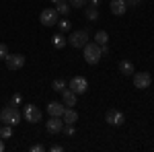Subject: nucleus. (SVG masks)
Returning <instances> with one entry per match:
<instances>
[{
	"mask_svg": "<svg viewBox=\"0 0 154 152\" xmlns=\"http://www.w3.org/2000/svg\"><path fill=\"white\" fill-rule=\"evenodd\" d=\"M31 150H33V152H43V150H45V146H41V144H35Z\"/></svg>",
	"mask_w": 154,
	"mask_h": 152,
	"instance_id": "obj_28",
	"label": "nucleus"
},
{
	"mask_svg": "<svg viewBox=\"0 0 154 152\" xmlns=\"http://www.w3.org/2000/svg\"><path fill=\"white\" fill-rule=\"evenodd\" d=\"M107 41H109V33H107V31H97V33H95V43L105 45Z\"/></svg>",
	"mask_w": 154,
	"mask_h": 152,
	"instance_id": "obj_20",
	"label": "nucleus"
},
{
	"mask_svg": "<svg viewBox=\"0 0 154 152\" xmlns=\"http://www.w3.org/2000/svg\"><path fill=\"white\" fill-rule=\"evenodd\" d=\"M6 56H8V45L0 43V60H6Z\"/></svg>",
	"mask_w": 154,
	"mask_h": 152,
	"instance_id": "obj_24",
	"label": "nucleus"
},
{
	"mask_svg": "<svg viewBox=\"0 0 154 152\" xmlns=\"http://www.w3.org/2000/svg\"><path fill=\"white\" fill-rule=\"evenodd\" d=\"M58 29H60V33H68V31L72 29V23L68 21V17H64V19L58 21Z\"/></svg>",
	"mask_w": 154,
	"mask_h": 152,
	"instance_id": "obj_19",
	"label": "nucleus"
},
{
	"mask_svg": "<svg viewBox=\"0 0 154 152\" xmlns=\"http://www.w3.org/2000/svg\"><path fill=\"white\" fill-rule=\"evenodd\" d=\"M49 150H51V152H62V150H64V146H60V144H54Z\"/></svg>",
	"mask_w": 154,
	"mask_h": 152,
	"instance_id": "obj_29",
	"label": "nucleus"
},
{
	"mask_svg": "<svg viewBox=\"0 0 154 152\" xmlns=\"http://www.w3.org/2000/svg\"><path fill=\"white\" fill-rule=\"evenodd\" d=\"M23 117L27 121H31V123H37V121H41L43 113H41V109L35 107V105H25L23 107Z\"/></svg>",
	"mask_w": 154,
	"mask_h": 152,
	"instance_id": "obj_5",
	"label": "nucleus"
},
{
	"mask_svg": "<svg viewBox=\"0 0 154 152\" xmlns=\"http://www.w3.org/2000/svg\"><path fill=\"white\" fill-rule=\"evenodd\" d=\"M51 88L56 91V93H62L64 88H66V80H62V78H56L54 84H51Z\"/></svg>",
	"mask_w": 154,
	"mask_h": 152,
	"instance_id": "obj_21",
	"label": "nucleus"
},
{
	"mask_svg": "<svg viewBox=\"0 0 154 152\" xmlns=\"http://www.w3.org/2000/svg\"><path fill=\"white\" fill-rule=\"evenodd\" d=\"M4 150V142H2V138H0V152Z\"/></svg>",
	"mask_w": 154,
	"mask_h": 152,
	"instance_id": "obj_31",
	"label": "nucleus"
},
{
	"mask_svg": "<svg viewBox=\"0 0 154 152\" xmlns=\"http://www.w3.org/2000/svg\"><path fill=\"white\" fill-rule=\"evenodd\" d=\"M105 121L109 123V126H115V128H119V126H123L125 115H123L119 109H109V111L105 113Z\"/></svg>",
	"mask_w": 154,
	"mask_h": 152,
	"instance_id": "obj_6",
	"label": "nucleus"
},
{
	"mask_svg": "<svg viewBox=\"0 0 154 152\" xmlns=\"http://www.w3.org/2000/svg\"><path fill=\"white\" fill-rule=\"evenodd\" d=\"M21 101H23V97H21V95L17 93V95H12V99H11V105H19Z\"/></svg>",
	"mask_w": 154,
	"mask_h": 152,
	"instance_id": "obj_25",
	"label": "nucleus"
},
{
	"mask_svg": "<svg viewBox=\"0 0 154 152\" xmlns=\"http://www.w3.org/2000/svg\"><path fill=\"white\" fill-rule=\"evenodd\" d=\"M68 88H72L76 95H84L88 91V82H86L84 76H74L70 80V84H68Z\"/></svg>",
	"mask_w": 154,
	"mask_h": 152,
	"instance_id": "obj_8",
	"label": "nucleus"
},
{
	"mask_svg": "<svg viewBox=\"0 0 154 152\" xmlns=\"http://www.w3.org/2000/svg\"><path fill=\"white\" fill-rule=\"evenodd\" d=\"M125 2H128V6H131V8H136V6H140V4H142L144 0H125Z\"/></svg>",
	"mask_w": 154,
	"mask_h": 152,
	"instance_id": "obj_26",
	"label": "nucleus"
},
{
	"mask_svg": "<svg viewBox=\"0 0 154 152\" xmlns=\"http://www.w3.org/2000/svg\"><path fill=\"white\" fill-rule=\"evenodd\" d=\"M119 72H121L123 76H131V72H134V64H131L130 60H121V62H119Z\"/></svg>",
	"mask_w": 154,
	"mask_h": 152,
	"instance_id": "obj_15",
	"label": "nucleus"
},
{
	"mask_svg": "<svg viewBox=\"0 0 154 152\" xmlns=\"http://www.w3.org/2000/svg\"><path fill=\"white\" fill-rule=\"evenodd\" d=\"M68 4H70L72 8H82L88 4V0H68Z\"/></svg>",
	"mask_w": 154,
	"mask_h": 152,
	"instance_id": "obj_23",
	"label": "nucleus"
},
{
	"mask_svg": "<svg viewBox=\"0 0 154 152\" xmlns=\"http://www.w3.org/2000/svg\"><path fill=\"white\" fill-rule=\"evenodd\" d=\"M84 14L88 21H99V6H84Z\"/></svg>",
	"mask_w": 154,
	"mask_h": 152,
	"instance_id": "obj_17",
	"label": "nucleus"
},
{
	"mask_svg": "<svg viewBox=\"0 0 154 152\" xmlns=\"http://www.w3.org/2000/svg\"><path fill=\"white\" fill-rule=\"evenodd\" d=\"M109 6H111V12L117 14V17L125 14V11H128V2H125V0H111Z\"/></svg>",
	"mask_w": 154,
	"mask_h": 152,
	"instance_id": "obj_13",
	"label": "nucleus"
},
{
	"mask_svg": "<svg viewBox=\"0 0 154 152\" xmlns=\"http://www.w3.org/2000/svg\"><path fill=\"white\" fill-rule=\"evenodd\" d=\"M70 4H68V0H58L56 2V11H58V14H62V17H68V12H70Z\"/></svg>",
	"mask_w": 154,
	"mask_h": 152,
	"instance_id": "obj_16",
	"label": "nucleus"
},
{
	"mask_svg": "<svg viewBox=\"0 0 154 152\" xmlns=\"http://www.w3.org/2000/svg\"><path fill=\"white\" fill-rule=\"evenodd\" d=\"M0 121H2V123H6V126H12V128H14V126L21 121V111H19L14 105L4 107V109L0 111Z\"/></svg>",
	"mask_w": 154,
	"mask_h": 152,
	"instance_id": "obj_1",
	"label": "nucleus"
},
{
	"mask_svg": "<svg viewBox=\"0 0 154 152\" xmlns=\"http://www.w3.org/2000/svg\"><path fill=\"white\" fill-rule=\"evenodd\" d=\"M150 84H152L150 72H136V74H134V86H136V88H148Z\"/></svg>",
	"mask_w": 154,
	"mask_h": 152,
	"instance_id": "obj_9",
	"label": "nucleus"
},
{
	"mask_svg": "<svg viewBox=\"0 0 154 152\" xmlns=\"http://www.w3.org/2000/svg\"><path fill=\"white\" fill-rule=\"evenodd\" d=\"M76 99H78V95L74 93L72 88H64L62 91V103L66 107H74L76 105Z\"/></svg>",
	"mask_w": 154,
	"mask_h": 152,
	"instance_id": "obj_11",
	"label": "nucleus"
},
{
	"mask_svg": "<svg viewBox=\"0 0 154 152\" xmlns=\"http://www.w3.org/2000/svg\"><path fill=\"white\" fill-rule=\"evenodd\" d=\"M64 109H66V105L60 103V101H49V103H48V113H49V115H54V117H62Z\"/></svg>",
	"mask_w": 154,
	"mask_h": 152,
	"instance_id": "obj_12",
	"label": "nucleus"
},
{
	"mask_svg": "<svg viewBox=\"0 0 154 152\" xmlns=\"http://www.w3.org/2000/svg\"><path fill=\"white\" fill-rule=\"evenodd\" d=\"M49 2H54V4H56V2H58V0H49Z\"/></svg>",
	"mask_w": 154,
	"mask_h": 152,
	"instance_id": "obj_32",
	"label": "nucleus"
},
{
	"mask_svg": "<svg viewBox=\"0 0 154 152\" xmlns=\"http://www.w3.org/2000/svg\"><path fill=\"white\" fill-rule=\"evenodd\" d=\"M39 21H41V25H45V27H54V25H58L60 14H58L56 8H45V11H41V14H39Z\"/></svg>",
	"mask_w": 154,
	"mask_h": 152,
	"instance_id": "obj_3",
	"label": "nucleus"
},
{
	"mask_svg": "<svg viewBox=\"0 0 154 152\" xmlns=\"http://www.w3.org/2000/svg\"><path fill=\"white\" fill-rule=\"evenodd\" d=\"M68 43L72 47H84L88 43V31H72L68 37Z\"/></svg>",
	"mask_w": 154,
	"mask_h": 152,
	"instance_id": "obj_4",
	"label": "nucleus"
},
{
	"mask_svg": "<svg viewBox=\"0 0 154 152\" xmlns=\"http://www.w3.org/2000/svg\"><path fill=\"white\" fill-rule=\"evenodd\" d=\"M88 2H91L93 6H99V0H88Z\"/></svg>",
	"mask_w": 154,
	"mask_h": 152,
	"instance_id": "obj_30",
	"label": "nucleus"
},
{
	"mask_svg": "<svg viewBox=\"0 0 154 152\" xmlns=\"http://www.w3.org/2000/svg\"><path fill=\"white\" fill-rule=\"evenodd\" d=\"M11 136H12V126H6V123H4V128H0V138L6 140V138H11Z\"/></svg>",
	"mask_w": 154,
	"mask_h": 152,
	"instance_id": "obj_22",
	"label": "nucleus"
},
{
	"mask_svg": "<svg viewBox=\"0 0 154 152\" xmlns=\"http://www.w3.org/2000/svg\"><path fill=\"white\" fill-rule=\"evenodd\" d=\"M101 54H103V56H109V54H111V49H109V45H101Z\"/></svg>",
	"mask_w": 154,
	"mask_h": 152,
	"instance_id": "obj_27",
	"label": "nucleus"
},
{
	"mask_svg": "<svg viewBox=\"0 0 154 152\" xmlns=\"http://www.w3.org/2000/svg\"><path fill=\"white\" fill-rule=\"evenodd\" d=\"M4 62H6V68L8 70H21L25 66V56L23 54H8Z\"/></svg>",
	"mask_w": 154,
	"mask_h": 152,
	"instance_id": "obj_7",
	"label": "nucleus"
},
{
	"mask_svg": "<svg viewBox=\"0 0 154 152\" xmlns=\"http://www.w3.org/2000/svg\"><path fill=\"white\" fill-rule=\"evenodd\" d=\"M82 49H84V60H86V64H99V60L103 58V54H101V45L95 43V41H88Z\"/></svg>",
	"mask_w": 154,
	"mask_h": 152,
	"instance_id": "obj_2",
	"label": "nucleus"
},
{
	"mask_svg": "<svg viewBox=\"0 0 154 152\" xmlns=\"http://www.w3.org/2000/svg\"><path fill=\"white\" fill-rule=\"evenodd\" d=\"M62 128H64V119H62V117L49 115V121L45 123V129H48V134H62Z\"/></svg>",
	"mask_w": 154,
	"mask_h": 152,
	"instance_id": "obj_10",
	"label": "nucleus"
},
{
	"mask_svg": "<svg viewBox=\"0 0 154 152\" xmlns=\"http://www.w3.org/2000/svg\"><path fill=\"white\" fill-rule=\"evenodd\" d=\"M51 41H54V47H58V49H62V47L66 45V37H64V33H56V35L51 37Z\"/></svg>",
	"mask_w": 154,
	"mask_h": 152,
	"instance_id": "obj_18",
	"label": "nucleus"
},
{
	"mask_svg": "<svg viewBox=\"0 0 154 152\" xmlns=\"http://www.w3.org/2000/svg\"><path fill=\"white\" fill-rule=\"evenodd\" d=\"M62 119H64V123H76L78 121V113L72 107H66L64 113H62Z\"/></svg>",
	"mask_w": 154,
	"mask_h": 152,
	"instance_id": "obj_14",
	"label": "nucleus"
}]
</instances>
